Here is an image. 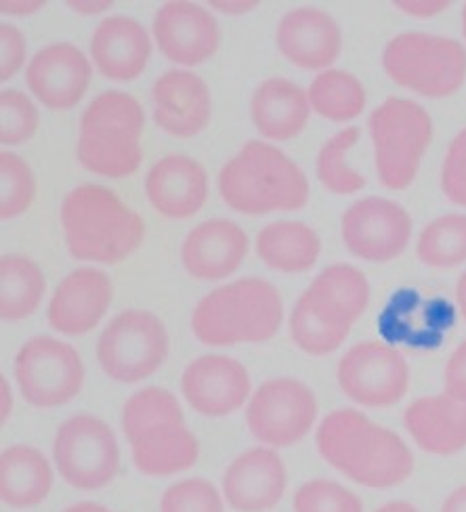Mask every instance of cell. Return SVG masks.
Masks as SVG:
<instances>
[{
  "label": "cell",
  "instance_id": "obj_1",
  "mask_svg": "<svg viewBox=\"0 0 466 512\" xmlns=\"http://www.w3.org/2000/svg\"><path fill=\"white\" fill-rule=\"evenodd\" d=\"M315 443L334 471L368 489L397 487L414 473V454L404 437L353 408L324 416Z\"/></svg>",
  "mask_w": 466,
  "mask_h": 512
},
{
  "label": "cell",
  "instance_id": "obj_2",
  "mask_svg": "<svg viewBox=\"0 0 466 512\" xmlns=\"http://www.w3.org/2000/svg\"><path fill=\"white\" fill-rule=\"evenodd\" d=\"M68 252L95 265L122 263L141 246L145 223L114 189L84 183L68 191L59 208Z\"/></svg>",
  "mask_w": 466,
  "mask_h": 512
},
{
  "label": "cell",
  "instance_id": "obj_3",
  "mask_svg": "<svg viewBox=\"0 0 466 512\" xmlns=\"http://www.w3.org/2000/svg\"><path fill=\"white\" fill-rule=\"evenodd\" d=\"M223 202L248 217L301 210L309 202V179L280 147L248 141L219 173Z\"/></svg>",
  "mask_w": 466,
  "mask_h": 512
},
{
  "label": "cell",
  "instance_id": "obj_4",
  "mask_svg": "<svg viewBox=\"0 0 466 512\" xmlns=\"http://www.w3.org/2000/svg\"><path fill=\"white\" fill-rule=\"evenodd\" d=\"M282 322L278 288L257 275L210 290L192 311V332L208 347L265 343L278 334Z\"/></svg>",
  "mask_w": 466,
  "mask_h": 512
},
{
  "label": "cell",
  "instance_id": "obj_5",
  "mask_svg": "<svg viewBox=\"0 0 466 512\" xmlns=\"http://www.w3.org/2000/svg\"><path fill=\"white\" fill-rule=\"evenodd\" d=\"M143 105L124 91L97 95L80 116L76 158L89 173L105 179L135 175L143 162Z\"/></svg>",
  "mask_w": 466,
  "mask_h": 512
},
{
  "label": "cell",
  "instance_id": "obj_6",
  "mask_svg": "<svg viewBox=\"0 0 466 512\" xmlns=\"http://www.w3.org/2000/svg\"><path fill=\"white\" fill-rule=\"evenodd\" d=\"M376 177L391 191L408 189L433 141V118L408 97H387L368 118Z\"/></svg>",
  "mask_w": 466,
  "mask_h": 512
},
{
  "label": "cell",
  "instance_id": "obj_7",
  "mask_svg": "<svg viewBox=\"0 0 466 512\" xmlns=\"http://www.w3.org/2000/svg\"><path fill=\"white\" fill-rule=\"evenodd\" d=\"M383 70L418 97L446 99L466 82V47L462 40L431 32H401L383 49Z\"/></svg>",
  "mask_w": 466,
  "mask_h": 512
},
{
  "label": "cell",
  "instance_id": "obj_8",
  "mask_svg": "<svg viewBox=\"0 0 466 512\" xmlns=\"http://www.w3.org/2000/svg\"><path fill=\"white\" fill-rule=\"evenodd\" d=\"M168 347L171 340L156 313L126 309L114 315L99 334L97 361L114 382L137 384L164 366Z\"/></svg>",
  "mask_w": 466,
  "mask_h": 512
},
{
  "label": "cell",
  "instance_id": "obj_9",
  "mask_svg": "<svg viewBox=\"0 0 466 512\" xmlns=\"http://www.w3.org/2000/svg\"><path fill=\"white\" fill-rule=\"evenodd\" d=\"M57 475L80 492L108 487L120 471V445L112 426L93 414H74L53 439Z\"/></svg>",
  "mask_w": 466,
  "mask_h": 512
},
{
  "label": "cell",
  "instance_id": "obj_10",
  "mask_svg": "<svg viewBox=\"0 0 466 512\" xmlns=\"http://www.w3.org/2000/svg\"><path fill=\"white\" fill-rule=\"evenodd\" d=\"M17 389L32 408L53 410L76 399L84 387V361L61 338L34 336L15 355Z\"/></svg>",
  "mask_w": 466,
  "mask_h": 512
},
{
  "label": "cell",
  "instance_id": "obj_11",
  "mask_svg": "<svg viewBox=\"0 0 466 512\" xmlns=\"http://www.w3.org/2000/svg\"><path fill=\"white\" fill-rule=\"evenodd\" d=\"M317 397L296 378H271L250 395L246 424L265 447L282 450L303 441L317 420Z\"/></svg>",
  "mask_w": 466,
  "mask_h": 512
},
{
  "label": "cell",
  "instance_id": "obj_12",
  "mask_svg": "<svg viewBox=\"0 0 466 512\" xmlns=\"http://www.w3.org/2000/svg\"><path fill=\"white\" fill-rule=\"evenodd\" d=\"M336 380L341 391L362 408H391L408 395L410 366L395 347L364 340L338 361Z\"/></svg>",
  "mask_w": 466,
  "mask_h": 512
},
{
  "label": "cell",
  "instance_id": "obj_13",
  "mask_svg": "<svg viewBox=\"0 0 466 512\" xmlns=\"http://www.w3.org/2000/svg\"><path fill=\"white\" fill-rule=\"evenodd\" d=\"M414 223L404 204L383 196L353 202L341 219L347 250L366 263H391L412 242Z\"/></svg>",
  "mask_w": 466,
  "mask_h": 512
},
{
  "label": "cell",
  "instance_id": "obj_14",
  "mask_svg": "<svg viewBox=\"0 0 466 512\" xmlns=\"http://www.w3.org/2000/svg\"><path fill=\"white\" fill-rule=\"evenodd\" d=\"M152 38L168 61L183 68H196L219 51L221 30L215 15L206 7L187 0H171L156 11Z\"/></svg>",
  "mask_w": 466,
  "mask_h": 512
},
{
  "label": "cell",
  "instance_id": "obj_15",
  "mask_svg": "<svg viewBox=\"0 0 466 512\" xmlns=\"http://www.w3.org/2000/svg\"><path fill=\"white\" fill-rule=\"evenodd\" d=\"M93 61L72 42H51L38 49L26 68L32 97L53 112H68L87 95Z\"/></svg>",
  "mask_w": 466,
  "mask_h": 512
},
{
  "label": "cell",
  "instance_id": "obj_16",
  "mask_svg": "<svg viewBox=\"0 0 466 512\" xmlns=\"http://www.w3.org/2000/svg\"><path fill=\"white\" fill-rule=\"evenodd\" d=\"M189 408L206 418H225L250 401V374L238 359L208 353L189 361L181 376Z\"/></svg>",
  "mask_w": 466,
  "mask_h": 512
},
{
  "label": "cell",
  "instance_id": "obj_17",
  "mask_svg": "<svg viewBox=\"0 0 466 512\" xmlns=\"http://www.w3.org/2000/svg\"><path fill=\"white\" fill-rule=\"evenodd\" d=\"M288 487L284 460L273 447H252L225 468L221 492L236 512H269L280 504Z\"/></svg>",
  "mask_w": 466,
  "mask_h": 512
},
{
  "label": "cell",
  "instance_id": "obj_18",
  "mask_svg": "<svg viewBox=\"0 0 466 512\" xmlns=\"http://www.w3.org/2000/svg\"><path fill=\"white\" fill-rule=\"evenodd\" d=\"M275 45L292 66L326 72L343 51V30L324 9L296 7L282 15Z\"/></svg>",
  "mask_w": 466,
  "mask_h": 512
},
{
  "label": "cell",
  "instance_id": "obj_19",
  "mask_svg": "<svg viewBox=\"0 0 466 512\" xmlns=\"http://www.w3.org/2000/svg\"><path fill=\"white\" fill-rule=\"evenodd\" d=\"M114 301L110 275L97 267H78L57 284L47 317L55 332L82 336L95 330Z\"/></svg>",
  "mask_w": 466,
  "mask_h": 512
},
{
  "label": "cell",
  "instance_id": "obj_20",
  "mask_svg": "<svg viewBox=\"0 0 466 512\" xmlns=\"http://www.w3.org/2000/svg\"><path fill=\"white\" fill-rule=\"evenodd\" d=\"M154 122L177 139L200 135L213 118V95L192 70H168L152 87Z\"/></svg>",
  "mask_w": 466,
  "mask_h": 512
},
{
  "label": "cell",
  "instance_id": "obj_21",
  "mask_svg": "<svg viewBox=\"0 0 466 512\" xmlns=\"http://www.w3.org/2000/svg\"><path fill=\"white\" fill-rule=\"evenodd\" d=\"M246 231L229 219H208L187 233L181 244L185 271L200 282H221L236 273L248 254Z\"/></svg>",
  "mask_w": 466,
  "mask_h": 512
},
{
  "label": "cell",
  "instance_id": "obj_22",
  "mask_svg": "<svg viewBox=\"0 0 466 512\" xmlns=\"http://www.w3.org/2000/svg\"><path fill=\"white\" fill-rule=\"evenodd\" d=\"M154 38L141 21L112 15L99 21L91 36V61L95 70L114 82L137 80L150 63Z\"/></svg>",
  "mask_w": 466,
  "mask_h": 512
},
{
  "label": "cell",
  "instance_id": "obj_23",
  "mask_svg": "<svg viewBox=\"0 0 466 512\" xmlns=\"http://www.w3.org/2000/svg\"><path fill=\"white\" fill-rule=\"evenodd\" d=\"M143 187L158 215L181 221L194 217L206 204L208 175L194 158L168 154L147 170Z\"/></svg>",
  "mask_w": 466,
  "mask_h": 512
},
{
  "label": "cell",
  "instance_id": "obj_24",
  "mask_svg": "<svg viewBox=\"0 0 466 512\" xmlns=\"http://www.w3.org/2000/svg\"><path fill=\"white\" fill-rule=\"evenodd\" d=\"M404 426L418 450L454 456L466 450V401L448 393L418 397L404 412Z\"/></svg>",
  "mask_w": 466,
  "mask_h": 512
},
{
  "label": "cell",
  "instance_id": "obj_25",
  "mask_svg": "<svg viewBox=\"0 0 466 512\" xmlns=\"http://www.w3.org/2000/svg\"><path fill=\"white\" fill-rule=\"evenodd\" d=\"M311 112L307 91L282 76L263 80L250 99L254 128L263 139L275 143L299 137L305 131Z\"/></svg>",
  "mask_w": 466,
  "mask_h": 512
},
{
  "label": "cell",
  "instance_id": "obj_26",
  "mask_svg": "<svg viewBox=\"0 0 466 512\" xmlns=\"http://www.w3.org/2000/svg\"><path fill=\"white\" fill-rule=\"evenodd\" d=\"M129 443L137 471L147 477L179 475L200 458V443L185 420L156 424Z\"/></svg>",
  "mask_w": 466,
  "mask_h": 512
},
{
  "label": "cell",
  "instance_id": "obj_27",
  "mask_svg": "<svg viewBox=\"0 0 466 512\" xmlns=\"http://www.w3.org/2000/svg\"><path fill=\"white\" fill-rule=\"evenodd\" d=\"M53 466L34 445H9L0 454V498L11 508H34L42 504L55 483Z\"/></svg>",
  "mask_w": 466,
  "mask_h": 512
},
{
  "label": "cell",
  "instance_id": "obj_28",
  "mask_svg": "<svg viewBox=\"0 0 466 512\" xmlns=\"http://www.w3.org/2000/svg\"><path fill=\"white\" fill-rule=\"evenodd\" d=\"M254 248L259 259L273 271L305 273L320 259L322 240L303 221H275L257 233Z\"/></svg>",
  "mask_w": 466,
  "mask_h": 512
},
{
  "label": "cell",
  "instance_id": "obj_29",
  "mask_svg": "<svg viewBox=\"0 0 466 512\" xmlns=\"http://www.w3.org/2000/svg\"><path fill=\"white\" fill-rule=\"evenodd\" d=\"M307 292L349 328L366 313L372 296L366 273L349 263H334L322 269L307 286Z\"/></svg>",
  "mask_w": 466,
  "mask_h": 512
},
{
  "label": "cell",
  "instance_id": "obj_30",
  "mask_svg": "<svg viewBox=\"0 0 466 512\" xmlns=\"http://www.w3.org/2000/svg\"><path fill=\"white\" fill-rule=\"evenodd\" d=\"M45 292V273L30 256L5 254L0 259V317L5 322H21L34 315Z\"/></svg>",
  "mask_w": 466,
  "mask_h": 512
},
{
  "label": "cell",
  "instance_id": "obj_31",
  "mask_svg": "<svg viewBox=\"0 0 466 512\" xmlns=\"http://www.w3.org/2000/svg\"><path fill=\"white\" fill-rule=\"evenodd\" d=\"M288 330L292 343L315 357L334 353L345 343L351 332L349 326H345L341 319H336L326 307L317 303L307 290L290 311Z\"/></svg>",
  "mask_w": 466,
  "mask_h": 512
},
{
  "label": "cell",
  "instance_id": "obj_32",
  "mask_svg": "<svg viewBox=\"0 0 466 512\" xmlns=\"http://www.w3.org/2000/svg\"><path fill=\"white\" fill-rule=\"evenodd\" d=\"M311 110L330 122H351L366 110L368 95L362 80L347 70L320 72L307 89Z\"/></svg>",
  "mask_w": 466,
  "mask_h": 512
},
{
  "label": "cell",
  "instance_id": "obj_33",
  "mask_svg": "<svg viewBox=\"0 0 466 512\" xmlns=\"http://www.w3.org/2000/svg\"><path fill=\"white\" fill-rule=\"evenodd\" d=\"M418 261L431 269H454L466 263V212H448L429 221L416 240Z\"/></svg>",
  "mask_w": 466,
  "mask_h": 512
},
{
  "label": "cell",
  "instance_id": "obj_34",
  "mask_svg": "<svg viewBox=\"0 0 466 512\" xmlns=\"http://www.w3.org/2000/svg\"><path fill=\"white\" fill-rule=\"evenodd\" d=\"M359 131L357 126H345L332 135L320 149L315 160V173L317 181L328 189L334 196H353L357 191L366 187V177L355 170L347 156L351 149L359 143Z\"/></svg>",
  "mask_w": 466,
  "mask_h": 512
},
{
  "label": "cell",
  "instance_id": "obj_35",
  "mask_svg": "<svg viewBox=\"0 0 466 512\" xmlns=\"http://www.w3.org/2000/svg\"><path fill=\"white\" fill-rule=\"evenodd\" d=\"M183 410L179 399L162 387H145L124 401L122 408V433L133 439L139 433L152 429L162 422H183Z\"/></svg>",
  "mask_w": 466,
  "mask_h": 512
},
{
  "label": "cell",
  "instance_id": "obj_36",
  "mask_svg": "<svg viewBox=\"0 0 466 512\" xmlns=\"http://www.w3.org/2000/svg\"><path fill=\"white\" fill-rule=\"evenodd\" d=\"M36 198L32 166L15 152L0 154V217L17 219L30 210Z\"/></svg>",
  "mask_w": 466,
  "mask_h": 512
},
{
  "label": "cell",
  "instance_id": "obj_37",
  "mask_svg": "<svg viewBox=\"0 0 466 512\" xmlns=\"http://www.w3.org/2000/svg\"><path fill=\"white\" fill-rule=\"evenodd\" d=\"M292 508L294 512H364V502L349 487L317 477L296 489Z\"/></svg>",
  "mask_w": 466,
  "mask_h": 512
},
{
  "label": "cell",
  "instance_id": "obj_38",
  "mask_svg": "<svg viewBox=\"0 0 466 512\" xmlns=\"http://www.w3.org/2000/svg\"><path fill=\"white\" fill-rule=\"evenodd\" d=\"M40 124V114L32 97L17 89L0 91V143L7 147L28 143Z\"/></svg>",
  "mask_w": 466,
  "mask_h": 512
},
{
  "label": "cell",
  "instance_id": "obj_39",
  "mask_svg": "<svg viewBox=\"0 0 466 512\" xmlns=\"http://www.w3.org/2000/svg\"><path fill=\"white\" fill-rule=\"evenodd\" d=\"M225 504L221 489L202 477H189L166 487L160 512H225Z\"/></svg>",
  "mask_w": 466,
  "mask_h": 512
},
{
  "label": "cell",
  "instance_id": "obj_40",
  "mask_svg": "<svg viewBox=\"0 0 466 512\" xmlns=\"http://www.w3.org/2000/svg\"><path fill=\"white\" fill-rule=\"evenodd\" d=\"M441 194L458 208H466V126L450 141L439 173Z\"/></svg>",
  "mask_w": 466,
  "mask_h": 512
},
{
  "label": "cell",
  "instance_id": "obj_41",
  "mask_svg": "<svg viewBox=\"0 0 466 512\" xmlns=\"http://www.w3.org/2000/svg\"><path fill=\"white\" fill-rule=\"evenodd\" d=\"M28 61V42L17 26L0 24V78H13Z\"/></svg>",
  "mask_w": 466,
  "mask_h": 512
},
{
  "label": "cell",
  "instance_id": "obj_42",
  "mask_svg": "<svg viewBox=\"0 0 466 512\" xmlns=\"http://www.w3.org/2000/svg\"><path fill=\"white\" fill-rule=\"evenodd\" d=\"M443 393L466 401V338L452 351L443 368Z\"/></svg>",
  "mask_w": 466,
  "mask_h": 512
},
{
  "label": "cell",
  "instance_id": "obj_43",
  "mask_svg": "<svg viewBox=\"0 0 466 512\" xmlns=\"http://www.w3.org/2000/svg\"><path fill=\"white\" fill-rule=\"evenodd\" d=\"M393 5L401 13L416 17V19L437 17L452 7V3H448V0H395Z\"/></svg>",
  "mask_w": 466,
  "mask_h": 512
},
{
  "label": "cell",
  "instance_id": "obj_44",
  "mask_svg": "<svg viewBox=\"0 0 466 512\" xmlns=\"http://www.w3.org/2000/svg\"><path fill=\"white\" fill-rule=\"evenodd\" d=\"M45 7H47L45 0H36V3H30V0H3V3H0V11L5 15H17V17L32 15Z\"/></svg>",
  "mask_w": 466,
  "mask_h": 512
},
{
  "label": "cell",
  "instance_id": "obj_45",
  "mask_svg": "<svg viewBox=\"0 0 466 512\" xmlns=\"http://www.w3.org/2000/svg\"><path fill=\"white\" fill-rule=\"evenodd\" d=\"M257 7H259L257 0H252V3L250 0H238V3H221V0H213V3H210V9L221 11L225 15H242Z\"/></svg>",
  "mask_w": 466,
  "mask_h": 512
},
{
  "label": "cell",
  "instance_id": "obj_46",
  "mask_svg": "<svg viewBox=\"0 0 466 512\" xmlns=\"http://www.w3.org/2000/svg\"><path fill=\"white\" fill-rule=\"evenodd\" d=\"M441 512H466V485L456 487L441 504Z\"/></svg>",
  "mask_w": 466,
  "mask_h": 512
},
{
  "label": "cell",
  "instance_id": "obj_47",
  "mask_svg": "<svg viewBox=\"0 0 466 512\" xmlns=\"http://www.w3.org/2000/svg\"><path fill=\"white\" fill-rule=\"evenodd\" d=\"M68 7H72L76 13H82V15H95V13H103L105 9H112L114 3L112 0H105V3H84V0H70Z\"/></svg>",
  "mask_w": 466,
  "mask_h": 512
},
{
  "label": "cell",
  "instance_id": "obj_48",
  "mask_svg": "<svg viewBox=\"0 0 466 512\" xmlns=\"http://www.w3.org/2000/svg\"><path fill=\"white\" fill-rule=\"evenodd\" d=\"M0 395H3V405H0V418H3V422H7V418L13 412V391H11V384L5 376H0Z\"/></svg>",
  "mask_w": 466,
  "mask_h": 512
},
{
  "label": "cell",
  "instance_id": "obj_49",
  "mask_svg": "<svg viewBox=\"0 0 466 512\" xmlns=\"http://www.w3.org/2000/svg\"><path fill=\"white\" fill-rule=\"evenodd\" d=\"M454 298H456V309H458L460 317L466 322V271L458 277Z\"/></svg>",
  "mask_w": 466,
  "mask_h": 512
},
{
  "label": "cell",
  "instance_id": "obj_50",
  "mask_svg": "<svg viewBox=\"0 0 466 512\" xmlns=\"http://www.w3.org/2000/svg\"><path fill=\"white\" fill-rule=\"evenodd\" d=\"M374 512H420L412 502L406 500H391L383 506H378Z\"/></svg>",
  "mask_w": 466,
  "mask_h": 512
},
{
  "label": "cell",
  "instance_id": "obj_51",
  "mask_svg": "<svg viewBox=\"0 0 466 512\" xmlns=\"http://www.w3.org/2000/svg\"><path fill=\"white\" fill-rule=\"evenodd\" d=\"M63 512H114V510H110L108 506H103L99 502H78L68 506Z\"/></svg>",
  "mask_w": 466,
  "mask_h": 512
},
{
  "label": "cell",
  "instance_id": "obj_52",
  "mask_svg": "<svg viewBox=\"0 0 466 512\" xmlns=\"http://www.w3.org/2000/svg\"><path fill=\"white\" fill-rule=\"evenodd\" d=\"M460 26H462V42H464V47H466V3H464V7H462Z\"/></svg>",
  "mask_w": 466,
  "mask_h": 512
}]
</instances>
